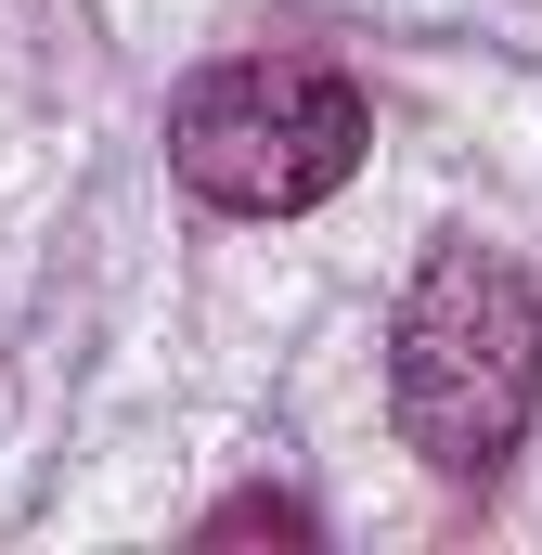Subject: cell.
Masks as SVG:
<instances>
[{"instance_id": "cell-3", "label": "cell", "mask_w": 542, "mask_h": 555, "mask_svg": "<svg viewBox=\"0 0 542 555\" xmlns=\"http://www.w3.org/2000/svg\"><path fill=\"white\" fill-rule=\"evenodd\" d=\"M207 530H310V517H297V504H284V491H246V504H220V517H207Z\"/></svg>"}, {"instance_id": "cell-2", "label": "cell", "mask_w": 542, "mask_h": 555, "mask_svg": "<svg viewBox=\"0 0 542 555\" xmlns=\"http://www.w3.org/2000/svg\"><path fill=\"white\" fill-rule=\"evenodd\" d=\"M362 142H375V104L336 65H310V52H233V65L181 78V104H168V168L220 220L323 207L362 168Z\"/></svg>"}, {"instance_id": "cell-1", "label": "cell", "mask_w": 542, "mask_h": 555, "mask_svg": "<svg viewBox=\"0 0 542 555\" xmlns=\"http://www.w3.org/2000/svg\"><path fill=\"white\" fill-rule=\"evenodd\" d=\"M388 401H401V439L439 465V478H491L517 439H530L542 401V297L517 259L491 246H426V272L401 297V336H388Z\"/></svg>"}]
</instances>
